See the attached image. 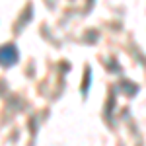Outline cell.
<instances>
[{"instance_id": "obj_1", "label": "cell", "mask_w": 146, "mask_h": 146, "mask_svg": "<svg viewBox=\"0 0 146 146\" xmlns=\"http://www.w3.org/2000/svg\"><path fill=\"white\" fill-rule=\"evenodd\" d=\"M14 58H16V53H14L12 49H4V51H0V60H6V64H10Z\"/></svg>"}]
</instances>
